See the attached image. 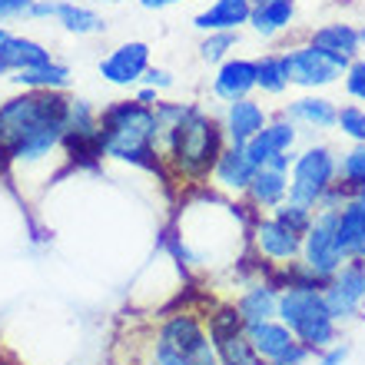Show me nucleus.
<instances>
[{
  "mask_svg": "<svg viewBox=\"0 0 365 365\" xmlns=\"http://www.w3.org/2000/svg\"><path fill=\"white\" fill-rule=\"evenodd\" d=\"M250 222L252 212L242 202L200 186L182 192L166 242L192 272H240L250 259Z\"/></svg>",
  "mask_w": 365,
  "mask_h": 365,
  "instance_id": "1",
  "label": "nucleus"
},
{
  "mask_svg": "<svg viewBox=\"0 0 365 365\" xmlns=\"http://www.w3.org/2000/svg\"><path fill=\"white\" fill-rule=\"evenodd\" d=\"M222 150H226V133H222L220 116H212L206 106L192 103L180 123L160 133L163 180L180 186L182 192L200 190L210 182V173Z\"/></svg>",
  "mask_w": 365,
  "mask_h": 365,
  "instance_id": "2",
  "label": "nucleus"
},
{
  "mask_svg": "<svg viewBox=\"0 0 365 365\" xmlns=\"http://www.w3.org/2000/svg\"><path fill=\"white\" fill-rule=\"evenodd\" d=\"M100 153L103 160L153 170L163 176L160 170V123H156L153 106L140 103L136 96L100 106Z\"/></svg>",
  "mask_w": 365,
  "mask_h": 365,
  "instance_id": "3",
  "label": "nucleus"
},
{
  "mask_svg": "<svg viewBox=\"0 0 365 365\" xmlns=\"http://www.w3.org/2000/svg\"><path fill=\"white\" fill-rule=\"evenodd\" d=\"M67 103L70 93L43 90H17L14 96L0 100V146L14 150L34 136L67 130Z\"/></svg>",
  "mask_w": 365,
  "mask_h": 365,
  "instance_id": "4",
  "label": "nucleus"
},
{
  "mask_svg": "<svg viewBox=\"0 0 365 365\" xmlns=\"http://www.w3.org/2000/svg\"><path fill=\"white\" fill-rule=\"evenodd\" d=\"M276 319L312 352H322L339 342V322L329 316L322 289L316 286H286L279 289Z\"/></svg>",
  "mask_w": 365,
  "mask_h": 365,
  "instance_id": "5",
  "label": "nucleus"
},
{
  "mask_svg": "<svg viewBox=\"0 0 365 365\" xmlns=\"http://www.w3.org/2000/svg\"><path fill=\"white\" fill-rule=\"evenodd\" d=\"M339 182V153L329 143H306L296 150L289 170V200L316 210L322 196Z\"/></svg>",
  "mask_w": 365,
  "mask_h": 365,
  "instance_id": "6",
  "label": "nucleus"
},
{
  "mask_svg": "<svg viewBox=\"0 0 365 365\" xmlns=\"http://www.w3.org/2000/svg\"><path fill=\"white\" fill-rule=\"evenodd\" d=\"M282 67H286L289 87L302 90V93H322L326 87H336L346 70L339 67L336 60H329L322 50H316L312 43H292V47L279 50Z\"/></svg>",
  "mask_w": 365,
  "mask_h": 365,
  "instance_id": "7",
  "label": "nucleus"
},
{
  "mask_svg": "<svg viewBox=\"0 0 365 365\" xmlns=\"http://www.w3.org/2000/svg\"><path fill=\"white\" fill-rule=\"evenodd\" d=\"M206 326H210V339L222 365H266L256 356V349L250 346L246 326L236 316L232 302H210L206 306Z\"/></svg>",
  "mask_w": 365,
  "mask_h": 365,
  "instance_id": "8",
  "label": "nucleus"
},
{
  "mask_svg": "<svg viewBox=\"0 0 365 365\" xmlns=\"http://www.w3.org/2000/svg\"><path fill=\"white\" fill-rule=\"evenodd\" d=\"M336 212L339 210H316V220H312L309 232L302 236L299 262L312 276L322 279V282H329L342 269V262H346V252L339 250V240H336Z\"/></svg>",
  "mask_w": 365,
  "mask_h": 365,
  "instance_id": "9",
  "label": "nucleus"
},
{
  "mask_svg": "<svg viewBox=\"0 0 365 365\" xmlns=\"http://www.w3.org/2000/svg\"><path fill=\"white\" fill-rule=\"evenodd\" d=\"M63 146H67L70 163H96V160H103V153H100V106L70 93Z\"/></svg>",
  "mask_w": 365,
  "mask_h": 365,
  "instance_id": "10",
  "label": "nucleus"
},
{
  "mask_svg": "<svg viewBox=\"0 0 365 365\" xmlns=\"http://www.w3.org/2000/svg\"><path fill=\"white\" fill-rule=\"evenodd\" d=\"M250 252L262 266L279 269V266H292L302 256V236L289 232L282 222L272 216H252L250 222Z\"/></svg>",
  "mask_w": 365,
  "mask_h": 365,
  "instance_id": "11",
  "label": "nucleus"
},
{
  "mask_svg": "<svg viewBox=\"0 0 365 365\" xmlns=\"http://www.w3.org/2000/svg\"><path fill=\"white\" fill-rule=\"evenodd\" d=\"M246 339L266 365H309L316 359V352L302 346L279 319L259 322V326H246Z\"/></svg>",
  "mask_w": 365,
  "mask_h": 365,
  "instance_id": "12",
  "label": "nucleus"
},
{
  "mask_svg": "<svg viewBox=\"0 0 365 365\" xmlns=\"http://www.w3.org/2000/svg\"><path fill=\"white\" fill-rule=\"evenodd\" d=\"M322 299H326L329 316L342 322L362 316L365 309V262L362 259H346L342 269L322 286Z\"/></svg>",
  "mask_w": 365,
  "mask_h": 365,
  "instance_id": "13",
  "label": "nucleus"
},
{
  "mask_svg": "<svg viewBox=\"0 0 365 365\" xmlns=\"http://www.w3.org/2000/svg\"><path fill=\"white\" fill-rule=\"evenodd\" d=\"M153 67V50L143 40H126L120 47H113L100 60V77L110 83V87H140L143 73Z\"/></svg>",
  "mask_w": 365,
  "mask_h": 365,
  "instance_id": "14",
  "label": "nucleus"
},
{
  "mask_svg": "<svg viewBox=\"0 0 365 365\" xmlns=\"http://www.w3.org/2000/svg\"><path fill=\"white\" fill-rule=\"evenodd\" d=\"M256 170H259V166L250 160L246 146H230L226 143V150H222L220 160H216V166H212L206 186H210L212 192L226 196V200L242 202V196H246V190H250Z\"/></svg>",
  "mask_w": 365,
  "mask_h": 365,
  "instance_id": "15",
  "label": "nucleus"
},
{
  "mask_svg": "<svg viewBox=\"0 0 365 365\" xmlns=\"http://www.w3.org/2000/svg\"><path fill=\"white\" fill-rule=\"evenodd\" d=\"M210 93L222 106L252 96L256 93V57H236L232 53L230 60H222L210 80Z\"/></svg>",
  "mask_w": 365,
  "mask_h": 365,
  "instance_id": "16",
  "label": "nucleus"
},
{
  "mask_svg": "<svg viewBox=\"0 0 365 365\" xmlns=\"http://www.w3.org/2000/svg\"><path fill=\"white\" fill-rule=\"evenodd\" d=\"M299 136H302V130H299L292 120H286L282 113L269 116V123L246 143V153H250V160L256 166H269L276 156L299 150Z\"/></svg>",
  "mask_w": 365,
  "mask_h": 365,
  "instance_id": "17",
  "label": "nucleus"
},
{
  "mask_svg": "<svg viewBox=\"0 0 365 365\" xmlns=\"http://www.w3.org/2000/svg\"><path fill=\"white\" fill-rule=\"evenodd\" d=\"M220 123H222V133H226V143L246 146L262 126L269 123V110L256 96H246V100H236V103L222 106Z\"/></svg>",
  "mask_w": 365,
  "mask_h": 365,
  "instance_id": "18",
  "label": "nucleus"
},
{
  "mask_svg": "<svg viewBox=\"0 0 365 365\" xmlns=\"http://www.w3.org/2000/svg\"><path fill=\"white\" fill-rule=\"evenodd\" d=\"M282 116L306 133H329V130H336L339 103L329 100L326 93H302L282 106Z\"/></svg>",
  "mask_w": 365,
  "mask_h": 365,
  "instance_id": "19",
  "label": "nucleus"
},
{
  "mask_svg": "<svg viewBox=\"0 0 365 365\" xmlns=\"http://www.w3.org/2000/svg\"><path fill=\"white\" fill-rule=\"evenodd\" d=\"M309 43L316 50H322L329 60H336L342 70H346L349 63L359 57V50H362V43H359V27L342 24V20H332V24L316 27L309 34Z\"/></svg>",
  "mask_w": 365,
  "mask_h": 365,
  "instance_id": "20",
  "label": "nucleus"
},
{
  "mask_svg": "<svg viewBox=\"0 0 365 365\" xmlns=\"http://www.w3.org/2000/svg\"><path fill=\"white\" fill-rule=\"evenodd\" d=\"M286 200H289V173H279L272 166H259L250 182V190H246V196H242V206L252 216H269L279 202H286Z\"/></svg>",
  "mask_w": 365,
  "mask_h": 365,
  "instance_id": "21",
  "label": "nucleus"
},
{
  "mask_svg": "<svg viewBox=\"0 0 365 365\" xmlns=\"http://www.w3.org/2000/svg\"><path fill=\"white\" fill-rule=\"evenodd\" d=\"M252 17L250 0H210V7L192 17V27L200 34H220V30H236L240 34Z\"/></svg>",
  "mask_w": 365,
  "mask_h": 365,
  "instance_id": "22",
  "label": "nucleus"
},
{
  "mask_svg": "<svg viewBox=\"0 0 365 365\" xmlns=\"http://www.w3.org/2000/svg\"><path fill=\"white\" fill-rule=\"evenodd\" d=\"M50 60H53V53L40 40L17 37V34H10L4 40V47H0V67H4V73H24V70L43 67Z\"/></svg>",
  "mask_w": 365,
  "mask_h": 365,
  "instance_id": "23",
  "label": "nucleus"
},
{
  "mask_svg": "<svg viewBox=\"0 0 365 365\" xmlns=\"http://www.w3.org/2000/svg\"><path fill=\"white\" fill-rule=\"evenodd\" d=\"M10 83L17 90H43V93H70L73 87V73L67 63H60L57 57L43 63V67L24 70V73H10Z\"/></svg>",
  "mask_w": 365,
  "mask_h": 365,
  "instance_id": "24",
  "label": "nucleus"
},
{
  "mask_svg": "<svg viewBox=\"0 0 365 365\" xmlns=\"http://www.w3.org/2000/svg\"><path fill=\"white\" fill-rule=\"evenodd\" d=\"M296 24V0H266L259 7H252L250 27L256 37L276 40Z\"/></svg>",
  "mask_w": 365,
  "mask_h": 365,
  "instance_id": "25",
  "label": "nucleus"
},
{
  "mask_svg": "<svg viewBox=\"0 0 365 365\" xmlns=\"http://www.w3.org/2000/svg\"><path fill=\"white\" fill-rule=\"evenodd\" d=\"M336 240L346 259H356L365 246V202H359L356 196L342 202V210L336 212Z\"/></svg>",
  "mask_w": 365,
  "mask_h": 365,
  "instance_id": "26",
  "label": "nucleus"
},
{
  "mask_svg": "<svg viewBox=\"0 0 365 365\" xmlns=\"http://www.w3.org/2000/svg\"><path fill=\"white\" fill-rule=\"evenodd\" d=\"M53 20L73 37H93L103 30V17L96 10L83 7V4H70V0H57V17Z\"/></svg>",
  "mask_w": 365,
  "mask_h": 365,
  "instance_id": "27",
  "label": "nucleus"
},
{
  "mask_svg": "<svg viewBox=\"0 0 365 365\" xmlns=\"http://www.w3.org/2000/svg\"><path fill=\"white\" fill-rule=\"evenodd\" d=\"M256 90H259L262 96H282V93H289V77H286V67H282L279 50L256 57Z\"/></svg>",
  "mask_w": 365,
  "mask_h": 365,
  "instance_id": "28",
  "label": "nucleus"
},
{
  "mask_svg": "<svg viewBox=\"0 0 365 365\" xmlns=\"http://www.w3.org/2000/svg\"><path fill=\"white\" fill-rule=\"evenodd\" d=\"M110 362H116V365H163L153 356V349H150V342H146L143 329H130V336L116 342Z\"/></svg>",
  "mask_w": 365,
  "mask_h": 365,
  "instance_id": "29",
  "label": "nucleus"
},
{
  "mask_svg": "<svg viewBox=\"0 0 365 365\" xmlns=\"http://www.w3.org/2000/svg\"><path fill=\"white\" fill-rule=\"evenodd\" d=\"M339 186L349 190V196L365 186V143H352L339 156Z\"/></svg>",
  "mask_w": 365,
  "mask_h": 365,
  "instance_id": "30",
  "label": "nucleus"
},
{
  "mask_svg": "<svg viewBox=\"0 0 365 365\" xmlns=\"http://www.w3.org/2000/svg\"><path fill=\"white\" fill-rule=\"evenodd\" d=\"M240 47V34L236 30H220V34H206L200 43V60L206 67H220L222 60L232 57V50Z\"/></svg>",
  "mask_w": 365,
  "mask_h": 365,
  "instance_id": "31",
  "label": "nucleus"
},
{
  "mask_svg": "<svg viewBox=\"0 0 365 365\" xmlns=\"http://www.w3.org/2000/svg\"><path fill=\"white\" fill-rule=\"evenodd\" d=\"M276 222H282L289 232H296V236H306L309 226H312V220H316V210H309V206H302V202H279L276 210L269 212Z\"/></svg>",
  "mask_w": 365,
  "mask_h": 365,
  "instance_id": "32",
  "label": "nucleus"
},
{
  "mask_svg": "<svg viewBox=\"0 0 365 365\" xmlns=\"http://www.w3.org/2000/svg\"><path fill=\"white\" fill-rule=\"evenodd\" d=\"M336 130L346 136L349 143H365V106H362V103H346V106H339Z\"/></svg>",
  "mask_w": 365,
  "mask_h": 365,
  "instance_id": "33",
  "label": "nucleus"
},
{
  "mask_svg": "<svg viewBox=\"0 0 365 365\" xmlns=\"http://www.w3.org/2000/svg\"><path fill=\"white\" fill-rule=\"evenodd\" d=\"M342 87L346 93L356 100V103H365V57H356L342 73Z\"/></svg>",
  "mask_w": 365,
  "mask_h": 365,
  "instance_id": "34",
  "label": "nucleus"
},
{
  "mask_svg": "<svg viewBox=\"0 0 365 365\" xmlns=\"http://www.w3.org/2000/svg\"><path fill=\"white\" fill-rule=\"evenodd\" d=\"M173 83H176V77L170 73L166 67H150L143 73V80H140V87H150V90H156V93H166V90H173Z\"/></svg>",
  "mask_w": 365,
  "mask_h": 365,
  "instance_id": "35",
  "label": "nucleus"
},
{
  "mask_svg": "<svg viewBox=\"0 0 365 365\" xmlns=\"http://www.w3.org/2000/svg\"><path fill=\"white\" fill-rule=\"evenodd\" d=\"M349 356H352L349 342H332L329 349L316 352V365H346V362H349Z\"/></svg>",
  "mask_w": 365,
  "mask_h": 365,
  "instance_id": "36",
  "label": "nucleus"
},
{
  "mask_svg": "<svg viewBox=\"0 0 365 365\" xmlns=\"http://www.w3.org/2000/svg\"><path fill=\"white\" fill-rule=\"evenodd\" d=\"M30 4L34 0H0V27L7 24V20H20L30 14Z\"/></svg>",
  "mask_w": 365,
  "mask_h": 365,
  "instance_id": "37",
  "label": "nucleus"
},
{
  "mask_svg": "<svg viewBox=\"0 0 365 365\" xmlns=\"http://www.w3.org/2000/svg\"><path fill=\"white\" fill-rule=\"evenodd\" d=\"M30 20H50V17H57V0H34L30 4Z\"/></svg>",
  "mask_w": 365,
  "mask_h": 365,
  "instance_id": "38",
  "label": "nucleus"
},
{
  "mask_svg": "<svg viewBox=\"0 0 365 365\" xmlns=\"http://www.w3.org/2000/svg\"><path fill=\"white\" fill-rule=\"evenodd\" d=\"M133 96L140 100V103H146V106H156L160 100H163V93H156V90H150V87H136Z\"/></svg>",
  "mask_w": 365,
  "mask_h": 365,
  "instance_id": "39",
  "label": "nucleus"
},
{
  "mask_svg": "<svg viewBox=\"0 0 365 365\" xmlns=\"http://www.w3.org/2000/svg\"><path fill=\"white\" fill-rule=\"evenodd\" d=\"M292 160H296V150H292V153H282V156H276V160H272V170H279V173H289V170H292Z\"/></svg>",
  "mask_w": 365,
  "mask_h": 365,
  "instance_id": "40",
  "label": "nucleus"
},
{
  "mask_svg": "<svg viewBox=\"0 0 365 365\" xmlns=\"http://www.w3.org/2000/svg\"><path fill=\"white\" fill-rule=\"evenodd\" d=\"M182 0H140V7L143 10H166V7H176Z\"/></svg>",
  "mask_w": 365,
  "mask_h": 365,
  "instance_id": "41",
  "label": "nucleus"
},
{
  "mask_svg": "<svg viewBox=\"0 0 365 365\" xmlns=\"http://www.w3.org/2000/svg\"><path fill=\"white\" fill-rule=\"evenodd\" d=\"M10 173V160H7V150L0 146V176H7Z\"/></svg>",
  "mask_w": 365,
  "mask_h": 365,
  "instance_id": "42",
  "label": "nucleus"
},
{
  "mask_svg": "<svg viewBox=\"0 0 365 365\" xmlns=\"http://www.w3.org/2000/svg\"><path fill=\"white\" fill-rule=\"evenodd\" d=\"M10 37V30L7 27H0V47H4V40H7Z\"/></svg>",
  "mask_w": 365,
  "mask_h": 365,
  "instance_id": "43",
  "label": "nucleus"
},
{
  "mask_svg": "<svg viewBox=\"0 0 365 365\" xmlns=\"http://www.w3.org/2000/svg\"><path fill=\"white\" fill-rule=\"evenodd\" d=\"M359 43L365 47V27H359Z\"/></svg>",
  "mask_w": 365,
  "mask_h": 365,
  "instance_id": "44",
  "label": "nucleus"
},
{
  "mask_svg": "<svg viewBox=\"0 0 365 365\" xmlns=\"http://www.w3.org/2000/svg\"><path fill=\"white\" fill-rule=\"evenodd\" d=\"M356 200H359V202H365V186H362V190L356 192Z\"/></svg>",
  "mask_w": 365,
  "mask_h": 365,
  "instance_id": "45",
  "label": "nucleus"
},
{
  "mask_svg": "<svg viewBox=\"0 0 365 365\" xmlns=\"http://www.w3.org/2000/svg\"><path fill=\"white\" fill-rule=\"evenodd\" d=\"M356 259H362V262H365V246H362V250H359V256H356Z\"/></svg>",
  "mask_w": 365,
  "mask_h": 365,
  "instance_id": "46",
  "label": "nucleus"
},
{
  "mask_svg": "<svg viewBox=\"0 0 365 365\" xmlns=\"http://www.w3.org/2000/svg\"><path fill=\"white\" fill-rule=\"evenodd\" d=\"M250 4H252V7H259V4H266V0H250Z\"/></svg>",
  "mask_w": 365,
  "mask_h": 365,
  "instance_id": "47",
  "label": "nucleus"
},
{
  "mask_svg": "<svg viewBox=\"0 0 365 365\" xmlns=\"http://www.w3.org/2000/svg\"><path fill=\"white\" fill-rule=\"evenodd\" d=\"M100 4H116V0H100Z\"/></svg>",
  "mask_w": 365,
  "mask_h": 365,
  "instance_id": "48",
  "label": "nucleus"
},
{
  "mask_svg": "<svg viewBox=\"0 0 365 365\" xmlns=\"http://www.w3.org/2000/svg\"><path fill=\"white\" fill-rule=\"evenodd\" d=\"M103 365H116V362H103Z\"/></svg>",
  "mask_w": 365,
  "mask_h": 365,
  "instance_id": "49",
  "label": "nucleus"
},
{
  "mask_svg": "<svg viewBox=\"0 0 365 365\" xmlns=\"http://www.w3.org/2000/svg\"><path fill=\"white\" fill-rule=\"evenodd\" d=\"M0 77H4V67H0Z\"/></svg>",
  "mask_w": 365,
  "mask_h": 365,
  "instance_id": "50",
  "label": "nucleus"
}]
</instances>
